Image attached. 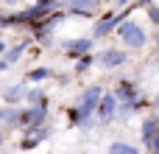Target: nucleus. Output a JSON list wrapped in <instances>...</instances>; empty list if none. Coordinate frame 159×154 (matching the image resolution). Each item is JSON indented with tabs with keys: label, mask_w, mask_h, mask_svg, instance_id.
I'll return each instance as SVG.
<instances>
[{
	"label": "nucleus",
	"mask_w": 159,
	"mask_h": 154,
	"mask_svg": "<svg viewBox=\"0 0 159 154\" xmlns=\"http://www.w3.org/2000/svg\"><path fill=\"white\" fill-rule=\"evenodd\" d=\"M157 45H159V42H157ZM154 65H157V67H159V51H157V59H154Z\"/></svg>",
	"instance_id": "5701e85b"
},
{
	"label": "nucleus",
	"mask_w": 159,
	"mask_h": 154,
	"mask_svg": "<svg viewBox=\"0 0 159 154\" xmlns=\"http://www.w3.org/2000/svg\"><path fill=\"white\" fill-rule=\"evenodd\" d=\"M92 65H95V53H87V56H81V59H78V65H75V73L81 76V73H87Z\"/></svg>",
	"instance_id": "dca6fc26"
},
{
	"label": "nucleus",
	"mask_w": 159,
	"mask_h": 154,
	"mask_svg": "<svg viewBox=\"0 0 159 154\" xmlns=\"http://www.w3.org/2000/svg\"><path fill=\"white\" fill-rule=\"evenodd\" d=\"M25 79L36 84V81H45V79H53V70H50V67H36V70L25 73Z\"/></svg>",
	"instance_id": "ddd939ff"
},
{
	"label": "nucleus",
	"mask_w": 159,
	"mask_h": 154,
	"mask_svg": "<svg viewBox=\"0 0 159 154\" xmlns=\"http://www.w3.org/2000/svg\"><path fill=\"white\" fill-rule=\"evenodd\" d=\"M126 53L123 51H117V48H106L103 53H98L95 56V65L98 67H106V70H112V67H120V65H126Z\"/></svg>",
	"instance_id": "423d86ee"
},
{
	"label": "nucleus",
	"mask_w": 159,
	"mask_h": 154,
	"mask_svg": "<svg viewBox=\"0 0 159 154\" xmlns=\"http://www.w3.org/2000/svg\"><path fill=\"white\" fill-rule=\"evenodd\" d=\"M157 129H159V118H145V121H143V140L148 143V140L157 135Z\"/></svg>",
	"instance_id": "f8f14e48"
},
{
	"label": "nucleus",
	"mask_w": 159,
	"mask_h": 154,
	"mask_svg": "<svg viewBox=\"0 0 159 154\" xmlns=\"http://www.w3.org/2000/svg\"><path fill=\"white\" fill-rule=\"evenodd\" d=\"M115 34L120 36L123 45H129V48H134V51L145 48V42H148V34H145V28H143L137 20H123V22L115 28Z\"/></svg>",
	"instance_id": "f03ea898"
},
{
	"label": "nucleus",
	"mask_w": 159,
	"mask_h": 154,
	"mask_svg": "<svg viewBox=\"0 0 159 154\" xmlns=\"http://www.w3.org/2000/svg\"><path fill=\"white\" fill-rule=\"evenodd\" d=\"M36 146H39V140H36L34 135H25V137H22V143H20V149H22V152H34Z\"/></svg>",
	"instance_id": "f3484780"
},
{
	"label": "nucleus",
	"mask_w": 159,
	"mask_h": 154,
	"mask_svg": "<svg viewBox=\"0 0 159 154\" xmlns=\"http://www.w3.org/2000/svg\"><path fill=\"white\" fill-rule=\"evenodd\" d=\"M129 14H131V8H126V11H120V14H106V17H101V20L95 22V28H92V36H95V39H103V36L115 34V28H117L123 20H129Z\"/></svg>",
	"instance_id": "7ed1b4c3"
},
{
	"label": "nucleus",
	"mask_w": 159,
	"mask_h": 154,
	"mask_svg": "<svg viewBox=\"0 0 159 154\" xmlns=\"http://www.w3.org/2000/svg\"><path fill=\"white\" fill-rule=\"evenodd\" d=\"M98 6V0H70V11L67 14H81V17H92V8Z\"/></svg>",
	"instance_id": "1a4fd4ad"
},
{
	"label": "nucleus",
	"mask_w": 159,
	"mask_h": 154,
	"mask_svg": "<svg viewBox=\"0 0 159 154\" xmlns=\"http://www.w3.org/2000/svg\"><path fill=\"white\" fill-rule=\"evenodd\" d=\"M0 149H3V135H0Z\"/></svg>",
	"instance_id": "393cba45"
},
{
	"label": "nucleus",
	"mask_w": 159,
	"mask_h": 154,
	"mask_svg": "<svg viewBox=\"0 0 159 154\" xmlns=\"http://www.w3.org/2000/svg\"><path fill=\"white\" fill-rule=\"evenodd\" d=\"M22 95H25V84H17V87H8V90L3 93V101L14 104V101H20Z\"/></svg>",
	"instance_id": "4468645a"
},
{
	"label": "nucleus",
	"mask_w": 159,
	"mask_h": 154,
	"mask_svg": "<svg viewBox=\"0 0 159 154\" xmlns=\"http://www.w3.org/2000/svg\"><path fill=\"white\" fill-rule=\"evenodd\" d=\"M64 51L70 53V59H81V56L92 53V39H67Z\"/></svg>",
	"instance_id": "0eeeda50"
},
{
	"label": "nucleus",
	"mask_w": 159,
	"mask_h": 154,
	"mask_svg": "<svg viewBox=\"0 0 159 154\" xmlns=\"http://www.w3.org/2000/svg\"><path fill=\"white\" fill-rule=\"evenodd\" d=\"M154 107H157V109H159V93H157V98H154Z\"/></svg>",
	"instance_id": "4be33fe9"
},
{
	"label": "nucleus",
	"mask_w": 159,
	"mask_h": 154,
	"mask_svg": "<svg viewBox=\"0 0 159 154\" xmlns=\"http://www.w3.org/2000/svg\"><path fill=\"white\" fill-rule=\"evenodd\" d=\"M42 123H48V107H28L20 112V126H25V132L36 129Z\"/></svg>",
	"instance_id": "20e7f679"
},
{
	"label": "nucleus",
	"mask_w": 159,
	"mask_h": 154,
	"mask_svg": "<svg viewBox=\"0 0 159 154\" xmlns=\"http://www.w3.org/2000/svg\"><path fill=\"white\" fill-rule=\"evenodd\" d=\"M148 17L154 25H159V6H148Z\"/></svg>",
	"instance_id": "6ab92c4d"
},
{
	"label": "nucleus",
	"mask_w": 159,
	"mask_h": 154,
	"mask_svg": "<svg viewBox=\"0 0 159 154\" xmlns=\"http://www.w3.org/2000/svg\"><path fill=\"white\" fill-rule=\"evenodd\" d=\"M101 98H103V90H101V84H92V87H87V90L78 95L75 107H78V112H81V129H87V126L92 123V115L98 112V104H101Z\"/></svg>",
	"instance_id": "f257e3e1"
},
{
	"label": "nucleus",
	"mask_w": 159,
	"mask_h": 154,
	"mask_svg": "<svg viewBox=\"0 0 159 154\" xmlns=\"http://www.w3.org/2000/svg\"><path fill=\"white\" fill-rule=\"evenodd\" d=\"M117 107H120V101H117V95L115 93H106L103 98H101V104H98V121H101V126H106V123H112V118L117 115Z\"/></svg>",
	"instance_id": "39448f33"
},
{
	"label": "nucleus",
	"mask_w": 159,
	"mask_h": 154,
	"mask_svg": "<svg viewBox=\"0 0 159 154\" xmlns=\"http://www.w3.org/2000/svg\"><path fill=\"white\" fill-rule=\"evenodd\" d=\"M0 53H6V42L3 39H0Z\"/></svg>",
	"instance_id": "412c9836"
},
{
	"label": "nucleus",
	"mask_w": 159,
	"mask_h": 154,
	"mask_svg": "<svg viewBox=\"0 0 159 154\" xmlns=\"http://www.w3.org/2000/svg\"><path fill=\"white\" fill-rule=\"evenodd\" d=\"M109 154H140V149L137 146H129V143H112Z\"/></svg>",
	"instance_id": "2eb2a0df"
},
{
	"label": "nucleus",
	"mask_w": 159,
	"mask_h": 154,
	"mask_svg": "<svg viewBox=\"0 0 159 154\" xmlns=\"http://www.w3.org/2000/svg\"><path fill=\"white\" fill-rule=\"evenodd\" d=\"M25 101H28V107H48V95H45L42 90H31V93H25Z\"/></svg>",
	"instance_id": "9d476101"
},
{
	"label": "nucleus",
	"mask_w": 159,
	"mask_h": 154,
	"mask_svg": "<svg viewBox=\"0 0 159 154\" xmlns=\"http://www.w3.org/2000/svg\"><path fill=\"white\" fill-rule=\"evenodd\" d=\"M20 112H22V109L8 107V109H3V112H0V121H3L6 126H20Z\"/></svg>",
	"instance_id": "9b49d317"
},
{
	"label": "nucleus",
	"mask_w": 159,
	"mask_h": 154,
	"mask_svg": "<svg viewBox=\"0 0 159 154\" xmlns=\"http://www.w3.org/2000/svg\"><path fill=\"white\" fill-rule=\"evenodd\" d=\"M36 3H50V0H36Z\"/></svg>",
	"instance_id": "b1692460"
},
{
	"label": "nucleus",
	"mask_w": 159,
	"mask_h": 154,
	"mask_svg": "<svg viewBox=\"0 0 159 154\" xmlns=\"http://www.w3.org/2000/svg\"><path fill=\"white\" fill-rule=\"evenodd\" d=\"M22 53H25V42H20V45H14L11 51H6L3 59H0V70H8L11 65H17V62L22 59Z\"/></svg>",
	"instance_id": "6e6552de"
},
{
	"label": "nucleus",
	"mask_w": 159,
	"mask_h": 154,
	"mask_svg": "<svg viewBox=\"0 0 159 154\" xmlns=\"http://www.w3.org/2000/svg\"><path fill=\"white\" fill-rule=\"evenodd\" d=\"M131 0H115V6H129Z\"/></svg>",
	"instance_id": "aec40b11"
},
{
	"label": "nucleus",
	"mask_w": 159,
	"mask_h": 154,
	"mask_svg": "<svg viewBox=\"0 0 159 154\" xmlns=\"http://www.w3.org/2000/svg\"><path fill=\"white\" fill-rule=\"evenodd\" d=\"M145 146H148V152H151V154H159V129H157V135H154Z\"/></svg>",
	"instance_id": "a211bd4d"
}]
</instances>
